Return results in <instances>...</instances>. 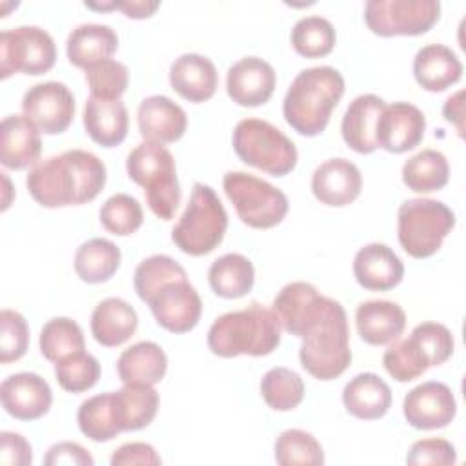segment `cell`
<instances>
[{
	"mask_svg": "<svg viewBox=\"0 0 466 466\" xmlns=\"http://www.w3.org/2000/svg\"><path fill=\"white\" fill-rule=\"evenodd\" d=\"M104 162L84 149H67L36 162L25 184L31 197L44 208L80 206L91 202L106 186Z\"/></svg>",
	"mask_w": 466,
	"mask_h": 466,
	"instance_id": "6da1fadb",
	"label": "cell"
},
{
	"mask_svg": "<svg viewBox=\"0 0 466 466\" xmlns=\"http://www.w3.org/2000/svg\"><path fill=\"white\" fill-rule=\"evenodd\" d=\"M344 95V78L331 66L302 69L291 82L282 102L286 122L304 137L322 133L331 111Z\"/></svg>",
	"mask_w": 466,
	"mask_h": 466,
	"instance_id": "7a4b0ae2",
	"label": "cell"
},
{
	"mask_svg": "<svg viewBox=\"0 0 466 466\" xmlns=\"http://www.w3.org/2000/svg\"><path fill=\"white\" fill-rule=\"evenodd\" d=\"M280 322L273 309L253 302L220 315L208 331V346L218 357L269 355L280 344Z\"/></svg>",
	"mask_w": 466,
	"mask_h": 466,
	"instance_id": "3957f363",
	"label": "cell"
},
{
	"mask_svg": "<svg viewBox=\"0 0 466 466\" xmlns=\"http://www.w3.org/2000/svg\"><path fill=\"white\" fill-rule=\"evenodd\" d=\"M302 368L319 380L342 375L351 362L348 317L342 304L329 299L322 320L302 337L299 350Z\"/></svg>",
	"mask_w": 466,
	"mask_h": 466,
	"instance_id": "277c9868",
	"label": "cell"
},
{
	"mask_svg": "<svg viewBox=\"0 0 466 466\" xmlns=\"http://www.w3.org/2000/svg\"><path fill=\"white\" fill-rule=\"evenodd\" d=\"M126 169L144 187L149 209L162 220L173 218L180 204V186L171 151L162 144L142 142L127 155Z\"/></svg>",
	"mask_w": 466,
	"mask_h": 466,
	"instance_id": "5b68a950",
	"label": "cell"
},
{
	"mask_svg": "<svg viewBox=\"0 0 466 466\" xmlns=\"http://www.w3.org/2000/svg\"><path fill=\"white\" fill-rule=\"evenodd\" d=\"M228 229V213L217 193L197 182L189 202L171 229V238L177 248L191 257L211 253L224 238Z\"/></svg>",
	"mask_w": 466,
	"mask_h": 466,
	"instance_id": "8992f818",
	"label": "cell"
},
{
	"mask_svg": "<svg viewBox=\"0 0 466 466\" xmlns=\"http://www.w3.org/2000/svg\"><path fill=\"white\" fill-rule=\"evenodd\" d=\"M453 226V211L433 198L404 200L397 213L399 242L413 258H426L437 253Z\"/></svg>",
	"mask_w": 466,
	"mask_h": 466,
	"instance_id": "52a82bcc",
	"label": "cell"
},
{
	"mask_svg": "<svg viewBox=\"0 0 466 466\" xmlns=\"http://www.w3.org/2000/svg\"><path fill=\"white\" fill-rule=\"evenodd\" d=\"M233 149L238 158L273 177H284L297 166L295 144L273 124L260 118H242L233 131Z\"/></svg>",
	"mask_w": 466,
	"mask_h": 466,
	"instance_id": "ba28073f",
	"label": "cell"
},
{
	"mask_svg": "<svg viewBox=\"0 0 466 466\" xmlns=\"http://www.w3.org/2000/svg\"><path fill=\"white\" fill-rule=\"evenodd\" d=\"M224 191L237 209L238 218L255 229H268L282 222L289 202L284 191L244 171H228L222 178Z\"/></svg>",
	"mask_w": 466,
	"mask_h": 466,
	"instance_id": "9c48e42d",
	"label": "cell"
},
{
	"mask_svg": "<svg viewBox=\"0 0 466 466\" xmlns=\"http://www.w3.org/2000/svg\"><path fill=\"white\" fill-rule=\"evenodd\" d=\"M56 60L53 36L38 25H20L0 33V76L42 75Z\"/></svg>",
	"mask_w": 466,
	"mask_h": 466,
	"instance_id": "30bf717a",
	"label": "cell"
},
{
	"mask_svg": "<svg viewBox=\"0 0 466 466\" xmlns=\"http://www.w3.org/2000/svg\"><path fill=\"white\" fill-rule=\"evenodd\" d=\"M439 16V0H370L364 5V20L379 36H417L430 31Z\"/></svg>",
	"mask_w": 466,
	"mask_h": 466,
	"instance_id": "8fae6325",
	"label": "cell"
},
{
	"mask_svg": "<svg viewBox=\"0 0 466 466\" xmlns=\"http://www.w3.org/2000/svg\"><path fill=\"white\" fill-rule=\"evenodd\" d=\"M24 115L46 135L64 133L75 116V96L62 82L35 84L24 93Z\"/></svg>",
	"mask_w": 466,
	"mask_h": 466,
	"instance_id": "7c38bea8",
	"label": "cell"
},
{
	"mask_svg": "<svg viewBox=\"0 0 466 466\" xmlns=\"http://www.w3.org/2000/svg\"><path fill=\"white\" fill-rule=\"evenodd\" d=\"M329 297H324L309 282H289L286 284L273 300V311L279 317L280 326L295 335L304 337L309 333L324 317Z\"/></svg>",
	"mask_w": 466,
	"mask_h": 466,
	"instance_id": "4fadbf2b",
	"label": "cell"
},
{
	"mask_svg": "<svg viewBox=\"0 0 466 466\" xmlns=\"http://www.w3.org/2000/svg\"><path fill=\"white\" fill-rule=\"evenodd\" d=\"M158 326L171 333H186L193 329L202 313L198 291L187 279L164 284L147 302Z\"/></svg>",
	"mask_w": 466,
	"mask_h": 466,
	"instance_id": "5bb4252c",
	"label": "cell"
},
{
	"mask_svg": "<svg viewBox=\"0 0 466 466\" xmlns=\"http://www.w3.org/2000/svg\"><path fill=\"white\" fill-rule=\"evenodd\" d=\"M426 129L424 113L410 102L384 104L375 127L377 147L388 153H404L422 142Z\"/></svg>",
	"mask_w": 466,
	"mask_h": 466,
	"instance_id": "9a60e30c",
	"label": "cell"
},
{
	"mask_svg": "<svg viewBox=\"0 0 466 466\" xmlns=\"http://www.w3.org/2000/svg\"><path fill=\"white\" fill-rule=\"evenodd\" d=\"M402 411L410 426L417 430H437L455 419L457 400L448 384L428 380L406 393Z\"/></svg>",
	"mask_w": 466,
	"mask_h": 466,
	"instance_id": "2e32d148",
	"label": "cell"
},
{
	"mask_svg": "<svg viewBox=\"0 0 466 466\" xmlns=\"http://www.w3.org/2000/svg\"><path fill=\"white\" fill-rule=\"evenodd\" d=\"M277 75L269 62L258 56H246L235 62L226 75V89L233 102L244 107H257L269 100L275 91Z\"/></svg>",
	"mask_w": 466,
	"mask_h": 466,
	"instance_id": "e0dca14e",
	"label": "cell"
},
{
	"mask_svg": "<svg viewBox=\"0 0 466 466\" xmlns=\"http://www.w3.org/2000/svg\"><path fill=\"white\" fill-rule=\"evenodd\" d=\"M4 410L18 420H35L44 417L53 404L49 384L36 373L20 371L9 375L0 386Z\"/></svg>",
	"mask_w": 466,
	"mask_h": 466,
	"instance_id": "ac0fdd59",
	"label": "cell"
},
{
	"mask_svg": "<svg viewBox=\"0 0 466 466\" xmlns=\"http://www.w3.org/2000/svg\"><path fill=\"white\" fill-rule=\"evenodd\" d=\"M360 169L348 158H329L311 175V191L326 206H348L360 195Z\"/></svg>",
	"mask_w": 466,
	"mask_h": 466,
	"instance_id": "d6986e66",
	"label": "cell"
},
{
	"mask_svg": "<svg viewBox=\"0 0 466 466\" xmlns=\"http://www.w3.org/2000/svg\"><path fill=\"white\" fill-rule=\"evenodd\" d=\"M137 122L146 142L162 146L177 142L187 127L186 111L164 95H151L144 98L137 111Z\"/></svg>",
	"mask_w": 466,
	"mask_h": 466,
	"instance_id": "ffe728a7",
	"label": "cell"
},
{
	"mask_svg": "<svg viewBox=\"0 0 466 466\" xmlns=\"http://www.w3.org/2000/svg\"><path fill=\"white\" fill-rule=\"evenodd\" d=\"M353 275L364 289L388 291L402 280L404 264L390 246L370 242L357 251Z\"/></svg>",
	"mask_w": 466,
	"mask_h": 466,
	"instance_id": "44dd1931",
	"label": "cell"
},
{
	"mask_svg": "<svg viewBox=\"0 0 466 466\" xmlns=\"http://www.w3.org/2000/svg\"><path fill=\"white\" fill-rule=\"evenodd\" d=\"M169 84L182 98L198 104L215 95L218 73L208 56L184 53L169 67Z\"/></svg>",
	"mask_w": 466,
	"mask_h": 466,
	"instance_id": "7402d4cb",
	"label": "cell"
},
{
	"mask_svg": "<svg viewBox=\"0 0 466 466\" xmlns=\"http://www.w3.org/2000/svg\"><path fill=\"white\" fill-rule=\"evenodd\" d=\"M42 151L38 127L25 115H9L0 126V162L9 169L36 164Z\"/></svg>",
	"mask_w": 466,
	"mask_h": 466,
	"instance_id": "603a6c76",
	"label": "cell"
},
{
	"mask_svg": "<svg viewBox=\"0 0 466 466\" xmlns=\"http://www.w3.org/2000/svg\"><path fill=\"white\" fill-rule=\"evenodd\" d=\"M355 324L364 342L382 346L402 335L406 328V313L391 300H366L357 306Z\"/></svg>",
	"mask_w": 466,
	"mask_h": 466,
	"instance_id": "cb8c5ba5",
	"label": "cell"
},
{
	"mask_svg": "<svg viewBox=\"0 0 466 466\" xmlns=\"http://www.w3.org/2000/svg\"><path fill=\"white\" fill-rule=\"evenodd\" d=\"M127 109L120 98L91 96L84 106L86 133L102 147H115L127 135Z\"/></svg>",
	"mask_w": 466,
	"mask_h": 466,
	"instance_id": "d4e9b609",
	"label": "cell"
},
{
	"mask_svg": "<svg viewBox=\"0 0 466 466\" xmlns=\"http://www.w3.org/2000/svg\"><path fill=\"white\" fill-rule=\"evenodd\" d=\"M413 76L422 89L439 93L461 80L462 64L448 46L428 44L413 58Z\"/></svg>",
	"mask_w": 466,
	"mask_h": 466,
	"instance_id": "484cf974",
	"label": "cell"
},
{
	"mask_svg": "<svg viewBox=\"0 0 466 466\" xmlns=\"http://www.w3.org/2000/svg\"><path fill=\"white\" fill-rule=\"evenodd\" d=\"M138 317L135 308L118 297L100 300L91 313V333L106 348H116L137 331Z\"/></svg>",
	"mask_w": 466,
	"mask_h": 466,
	"instance_id": "4316f807",
	"label": "cell"
},
{
	"mask_svg": "<svg viewBox=\"0 0 466 466\" xmlns=\"http://www.w3.org/2000/svg\"><path fill=\"white\" fill-rule=\"evenodd\" d=\"M342 402L348 413L362 420H375L388 413L391 406L390 386L375 373L355 375L342 390Z\"/></svg>",
	"mask_w": 466,
	"mask_h": 466,
	"instance_id": "83f0119b",
	"label": "cell"
},
{
	"mask_svg": "<svg viewBox=\"0 0 466 466\" xmlns=\"http://www.w3.org/2000/svg\"><path fill=\"white\" fill-rule=\"evenodd\" d=\"M384 100L377 95H359L353 98L342 116L340 133L344 142L357 153L368 155L377 149L375 127Z\"/></svg>",
	"mask_w": 466,
	"mask_h": 466,
	"instance_id": "f1b7e54d",
	"label": "cell"
},
{
	"mask_svg": "<svg viewBox=\"0 0 466 466\" xmlns=\"http://www.w3.org/2000/svg\"><path fill=\"white\" fill-rule=\"evenodd\" d=\"M116 49L118 36L106 24H80L69 33L66 42L69 62L82 69L111 58Z\"/></svg>",
	"mask_w": 466,
	"mask_h": 466,
	"instance_id": "f546056e",
	"label": "cell"
},
{
	"mask_svg": "<svg viewBox=\"0 0 466 466\" xmlns=\"http://www.w3.org/2000/svg\"><path fill=\"white\" fill-rule=\"evenodd\" d=\"M167 357L164 350L151 340H140L124 350L116 360L118 379L124 384H157L164 379Z\"/></svg>",
	"mask_w": 466,
	"mask_h": 466,
	"instance_id": "4dcf8cb0",
	"label": "cell"
},
{
	"mask_svg": "<svg viewBox=\"0 0 466 466\" xmlns=\"http://www.w3.org/2000/svg\"><path fill=\"white\" fill-rule=\"evenodd\" d=\"M208 280L218 297L238 299L251 291L255 268L248 257L240 253H226L211 262Z\"/></svg>",
	"mask_w": 466,
	"mask_h": 466,
	"instance_id": "1f68e13d",
	"label": "cell"
},
{
	"mask_svg": "<svg viewBox=\"0 0 466 466\" xmlns=\"http://www.w3.org/2000/svg\"><path fill=\"white\" fill-rule=\"evenodd\" d=\"M122 431H137L151 424L158 411V393L149 384H124L115 391Z\"/></svg>",
	"mask_w": 466,
	"mask_h": 466,
	"instance_id": "d6a6232c",
	"label": "cell"
},
{
	"mask_svg": "<svg viewBox=\"0 0 466 466\" xmlns=\"http://www.w3.org/2000/svg\"><path fill=\"white\" fill-rule=\"evenodd\" d=\"M120 266V249L107 238H89L75 253V271L87 284L109 280Z\"/></svg>",
	"mask_w": 466,
	"mask_h": 466,
	"instance_id": "836d02e7",
	"label": "cell"
},
{
	"mask_svg": "<svg viewBox=\"0 0 466 466\" xmlns=\"http://www.w3.org/2000/svg\"><path fill=\"white\" fill-rule=\"evenodd\" d=\"M76 420L80 431L95 442H107L115 439L122 431L116 413L115 391L100 393L84 400L78 408Z\"/></svg>",
	"mask_w": 466,
	"mask_h": 466,
	"instance_id": "e575fe53",
	"label": "cell"
},
{
	"mask_svg": "<svg viewBox=\"0 0 466 466\" xmlns=\"http://www.w3.org/2000/svg\"><path fill=\"white\" fill-rule=\"evenodd\" d=\"M450 166L437 149H422L402 166V182L415 193L439 191L448 184Z\"/></svg>",
	"mask_w": 466,
	"mask_h": 466,
	"instance_id": "d590c367",
	"label": "cell"
},
{
	"mask_svg": "<svg viewBox=\"0 0 466 466\" xmlns=\"http://www.w3.org/2000/svg\"><path fill=\"white\" fill-rule=\"evenodd\" d=\"M337 33L331 22L324 16L311 15L300 18L291 29V46L300 56L319 58L333 51Z\"/></svg>",
	"mask_w": 466,
	"mask_h": 466,
	"instance_id": "8d00e7d4",
	"label": "cell"
},
{
	"mask_svg": "<svg viewBox=\"0 0 466 466\" xmlns=\"http://www.w3.org/2000/svg\"><path fill=\"white\" fill-rule=\"evenodd\" d=\"M38 344L42 355L51 362H58L86 348L80 326L67 317H55L47 320L40 331Z\"/></svg>",
	"mask_w": 466,
	"mask_h": 466,
	"instance_id": "74e56055",
	"label": "cell"
},
{
	"mask_svg": "<svg viewBox=\"0 0 466 466\" xmlns=\"http://www.w3.org/2000/svg\"><path fill=\"white\" fill-rule=\"evenodd\" d=\"M260 393L266 404L275 411H289L304 399V382L289 368H271L260 380Z\"/></svg>",
	"mask_w": 466,
	"mask_h": 466,
	"instance_id": "f35d334b",
	"label": "cell"
},
{
	"mask_svg": "<svg viewBox=\"0 0 466 466\" xmlns=\"http://www.w3.org/2000/svg\"><path fill=\"white\" fill-rule=\"evenodd\" d=\"M187 279L186 269L167 255H151L144 258L133 275L137 295L147 304L149 299L167 282Z\"/></svg>",
	"mask_w": 466,
	"mask_h": 466,
	"instance_id": "ab89813d",
	"label": "cell"
},
{
	"mask_svg": "<svg viewBox=\"0 0 466 466\" xmlns=\"http://www.w3.org/2000/svg\"><path fill=\"white\" fill-rule=\"evenodd\" d=\"M382 364L386 371L399 382H410L431 368L426 353L411 335L410 339L390 344L382 355Z\"/></svg>",
	"mask_w": 466,
	"mask_h": 466,
	"instance_id": "60d3db41",
	"label": "cell"
},
{
	"mask_svg": "<svg viewBox=\"0 0 466 466\" xmlns=\"http://www.w3.org/2000/svg\"><path fill=\"white\" fill-rule=\"evenodd\" d=\"M275 459L280 466L293 464H324V451L320 442L304 430H286L277 437Z\"/></svg>",
	"mask_w": 466,
	"mask_h": 466,
	"instance_id": "b9f144b4",
	"label": "cell"
},
{
	"mask_svg": "<svg viewBox=\"0 0 466 466\" xmlns=\"http://www.w3.org/2000/svg\"><path fill=\"white\" fill-rule=\"evenodd\" d=\"M55 377L62 390L80 393L98 382L100 364L91 353H86L82 350L55 362Z\"/></svg>",
	"mask_w": 466,
	"mask_h": 466,
	"instance_id": "7bdbcfd3",
	"label": "cell"
},
{
	"mask_svg": "<svg viewBox=\"0 0 466 466\" xmlns=\"http://www.w3.org/2000/svg\"><path fill=\"white\" fill-rule=\"evenodd\" d=\"M100 222L109 233L126 237L142 226L144 211L135 197L127 193H116L102 204Z\"/></svg>",
	"mask_w": 466,
	"mask_h": 466,
	"instance_id": "ee69618b",
	"label": "cell"
},
{
	"mask_svg": "<svg viewBox=\"0 0 466 466\" xmlns=\"http://www.w3.org/2000/svg\"><path fill=\"white\" fill-rule=\"evenodd\" d=\"M86 82L91 96L100 98H120L127 89L129 71L124 64L107 58L86 69Z\"/></svg>",
	"mask_w": 466,
	"mask_h": 466,
	"instance_id": "f6af8a7d",
	"label": "cell"
},
{
	"mask_svg": "<svg viewBox=\"0 0 466 466\" xmlns=\"http://www.w3.org/2000/svg\"><path fill=\"white\" fill-rule=\"evenodd\" d=\"M29 346V328L25 319L15 309L0 313V362L9 364L22 359Z\"/></svg>",
	"mask_w": 466,
	"mask_h": 466,
	"instance_id": "bcb514c9",
	"label": "cell"
},
{
	"mask_svg": "<svg viewBox=\"0 0 466 466\" xmlns=\"http://www.w3.org/2000/svg\"><path fill=\"white\" fill-rule=\"evenodd\" d=\"M411 337L426 353L430 366H441L446 362L455 348L451 331L439 322H422L413 328Z\"/></svg>",
	"mask_w": 466,
	"mask_h": 466,
	"instance_id": "7dc6e473",
	"label": "cell"
},
{
	"mask_svg": "<svg viewBox=\"0 0 466 466\" xmlns=\"http://www.w3.org/2000/svg\"><path fill=\"white\" fill-rule=\"evenodd\" d=\"M408 464H437L450 466L457 462V451L451 442L446 439H422L411 444L408 457Z\"/></svg>",
	"mask_w": 466,
	"mask_h": 466,
	"instance_id": "c3c4849f",
	"label": "cell"
},
{
	"mask_svg": "<svg viewBox=\"0 0 466 466\" xmlns=\"http://www.w3.org/2000/svg\"><path fill=\"white\" fill-rule=\"evenodd\" d=\"M0 462L4 466H29L33 462V450L25 437L15 431H2Z\"/></svg>",
	"mask_w": 466,
	"mask_h": 466,
	"instance_id": "681fc988",
	"label": "cell"
},
{
	"mask_svg": "<svg viewBox=\"0 0 466 466\" xmlns=\"http://www.w3.org/2000/svg\"><path fill=\"white\" fill-rule=\"evenodd\" d=\"M44 462L47 466H60V464H76V466H93V457L89 451L80 446L78 442H56L47 450V455L44 457Z\"/></svg>",
	"mask_w": 466,
	"mask_h": 466,
	"instance_id": "f907efd6",
	"label": "cell"
},
{
	"mask_svg": "<svg viewBox=\"0 0 466 466\" xmlns=\"http://www.w3.org/2000/svg\"><path fill=\"white\" fill-rule=\"evenodd\" d=\"M162 459L160 455L155 451V448L151 444L146 442H127L122 444L118 450H115L113 457H111V464L113 466H129V464H160Z\"/></svg>",
	"mask_w": 466,
	"mask_h": 466,
	"instance_id": "816d5d0a",
	"label": "cell"
},
{
	"mask_svg": "<svg viewBox=\"0 0 466 466\" xmlns=\"http://www.w3.org/2000/svg\"><path fill=\"white\" fill-rule=\"evenodd\" d=\"M158 5H160V2H144V0H126V2H107V4L86 2V7H89V9H98V11L120 9L129 18H147L158 9Z\"/></svg>",
	"mask_w": 466,
	"mask_h": 466,
	"instance_id": "f5cc1de1",
	"label": "cell"
},
{
	"mask_svg": "<svg viewBox=\"0 0 466 466\" xmlns=\"http://www.w3.org/2000/svg\"><path fill=\"white\" fill-rule=\"evenodd\" d=\"M462 96H464V91H457L455 95H451V96L444 102V107H442L444 118H446L448 122H453V124L457 126V131H459L461 137H462V131H464V126H462V118H464Z\"/></svg>",
	"mask_w": 466,
	"mask_h": 466,
	"instance_id": "db71d44e",
	"label": "cell"
}]
</instances>
